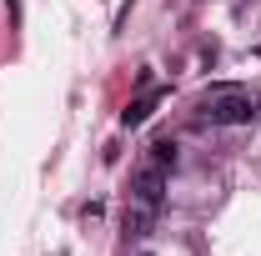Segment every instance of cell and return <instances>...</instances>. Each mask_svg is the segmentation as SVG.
<instances>
[{
  "label": "cell",
  "instance_id": "obj_1",
  "mask_svg": "<svg viewBox=\"0 0 261 256\" xmlns=\"http://www.w3.org/2000/svg\"><path fill=\"white\" fill-rule=\"evenodd\" d=\"M201 121H211V126H246V121H256V100L241 86H211L201 96Z\"/></svg>",
  "mask_w": 261,
  "mask_h": 256
},
{
  "label": "cell",
  "instance_id": "obj_2",
  "mask_svg": "<svg viewBox=\"0 0 261 256\" xmlns=\"http://www.w3.org/2000/svg\"><path fill=\"white\" fill-rule=\"evenodd\" d=\"M130 201L161 211V201H166V171L161 166H141V171L130 176Z\"/></svg>",
  "mask_w": 261,
  "mask_h": 256
},
{
  "label": "cell",
  "instance_id": "obj_3",
  "mask_svg": "<svg viewBox=\"0 0 261 256\" xmlns=\"http://www.w3.org/2000/svg\"><path fill=\"white\" fill-rule=\"evenodd\" d=\"M161 96L166 91H151V96H141V100H130L126 111H121V126H146V116H151V111H156V106H161Z\"/></svg>",
  "mask_w": 261,
  "mask_h": 256
},
{
  "label": "cell",
  "instance_id": "obj_4",
  "mask_svg": "<svg viewBox=\"0 0 261 256\" xmlns=\"http://www.w3.org/2000/svg\"><path fill=\"white\" fill-rule=\"evenodd\" d=\"M151 221H156V211L151 206H126V236H151Z\"/></svg>",
  "mask_w": 261,
  "mask_h": 256
},
{
  "label": "cell",
  "instance_id": "obj_5",
  "mask_svg": "<svg viewBox=\"0 0 261 256\" xmlns=\"http://www.w3.org/2000/svg\"><path fill=\"white\" fill-rule=\"evenodd\" d=\"M151 166H176V141H171V136H156V141H151Z\"/></svg>",
  "mask_w": 261,
  "mask_h": 256
}]
</instances>
